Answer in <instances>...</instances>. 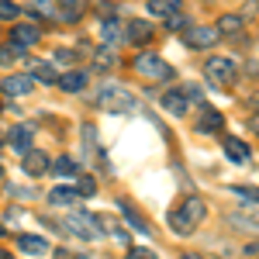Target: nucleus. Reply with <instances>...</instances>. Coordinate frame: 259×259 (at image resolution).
<instances>
[{
  "label": "nucleus",
  "instance_id": "f257e3e1",
  "mask_svg": "<svg viewBox=\"0 0 259 259\" xmlns=\"http://www.w3.org/2000/svg\"><path fill=\"white\" fill-rule=\"evenodd\" d=\"M204 214H207L204 200H200V197H187V200H180L177 211L169 214V225H173V232H177V235H190L200 221H204Z\"/></svg>",
  "mask_w": 259,
  "mask_h": 259
},
{
  "label": "nucleus",
  "instance_id": "f03ea898",
  "mask_svg": "<svg viewBox=\"0 0 259 259\" xmlns=\"http://www.w3.org/2000/svg\"><path fill=\"white\" fill-rule=\"evenodd\" d=\"M204 73H207V80L218 83V87H232L235 76H239V66L228 56H211V59L204 62Z\"/></svg>",
  "mask_w": 259,
  "mask_h": 259
},
{
  "label": "nucleus",
  "instance_id": "7ed1b4c3",
  "mask_svg": "<svg viewBox=\"0 0 259 259\" xmlns=\"http://www.w3.org/2000/svg\"><path fill=\"white\" fill-rule=\"evenodd\" d=\"M66 232L69 235H76V239H87V242H94L100 235V228H97V218L94 214H80V211H73V214H66Z\"/></svg>",
  "mask_w": 259,
  "mask_h": 259
},
{
  "label": "nucleus",
  "instance_id": "20e7f679",
  "mask_svg": "<svg viewBox=\"0 0 259 259\" xmlns=\"http://www.w3.org/2000/svg\"><path fill=\"white\" fill-rule=\"evenodd\" d=\"M135 73L145 76V80H169L173 76V66L162 62L159 56H139L135 59Z\"/></svg>",
  "mask_w": 259,
  "mask_h": 259
},
{
  "label": "nucleus",
  "instance_id": "39448f33",
  "mask_svg": "<svg viewBox=\"0 0 259 259\" xmlns=\"http://www.w3.org/2000/svg\"><path fill=\"white\" fill-rule=\"evenodd\" d=\"M221 38L218 28H207V24H190L187 28V35H183V41L190 45V49H214Z\"/></svg>",
  "mask_w": 259,
  "mask_h": 259
},
{
  "label": "nucleus",
  "instance_id": "423d86ee",
  "mask_svg": "<svg viewBox=\"0 0 259 259\" xmlns=\"http://www.w3.org/2000/svg\"><path fill=\"white\" fill-rule=\"evenodd\" d=\"M97 104L104 111H132V97L124 90H118V87H104L97 94Z\"/></svg>",
  "mask_w": 259,
  "mask_h": 259
},
{
  "label": "nucleus",
  "instance_id": "0eeeda50",
  "mask_svg": "<svg viewBox=\"0 0 259 259\" xmlns=\"http://www.w3.org/2000/svg\"><path fill=\"white\" fill-rule=\"evenodd\" d=\"M7 142H11L14 152L24 156V152L31 149V142H35V128H31V124H14V128L7 132Z\"/></svg>",
  "mask_w": 259,
  "mask_h": 259
},
{
  "label": "nucleus",
  "instance_id": "6e6552de",
  "mask_svg": "<svg viewBox=\"0 0 259 259\" xmlns=\"http://www.w3.org/2000/svg\"><path fill=\"white\" fill-rule=\"evenodd\" d=\"M0 90H4V97H28L35 90V76H7L0 83Z\"/></svg>",
  "mask_w": 259,
  "mask_h": 259
},
{
  "label": "nucleus",
  "instance_id": "1a4fd4ad",
  "mask_svg": "<svg viewBox=\"0 0 259 259\" xmlns=\"http://www.w3.org/2000/svg\"><path fill=\"white\" fill-rule=\"evenodd\" d=\"M49 169H52V162H49L45 152H35V149L24 152V173H28V177H45Z\"/></svg>",
  "mask_w": 259,
  "mask_h": 259
},
{
  "label": "nucleus",
  "instance_id": "9d476101",
  "mask_svg": "<svg viewBox=\"0 0 259 259\" xmlns=\"http://www.w3.org/2000/svg\"><path fill=\"white\" fill-rule=\"evenodd\" d=\"M162 107H166L173 118H183V114H187V107H190V97H187V90H169V94L162 97Z\"/></svg>",
  "mask_w": 259,
  "mask_h": 259
},
{
  "label": "nucleus",
  "instance_id": "9b49d317",
  "mask_svg": "<svg viewBox=\"0 0 259 259\" xmlns=\"http://www.w3.org/2000/svg\"><path fill=\"white\" fill-rule=\"evenodd\" d=\"M124 35H128V41H135V45H145V41L152 38V24L142 21V18H135V21L124 24Z\"/></svg>",
  "mask_w": 259,
  "mask_h": 259
},
{
  "label": "nucleus",
  "instance_id": "f8f14e48",
  "mask_svg": "<svg viewBox=\"0 0 259 259\" xmlns=\"http://www.w3.org/2000/svg\"><path fill=\"white\" fill-rule=\"evenodd\" d=\"M38 38H41V31L35 28V24H14V28H11V41H14V45H21V49L35 45Z\"/></svg>",
  "mask_w": 259,
  "mask_h": 259
},
{
  "label": "nucleus",
  "instance_id": "ddd939ff",
  "mask_svg": "<svg viewBox=\"0 0 259 259\" xmlns=\"http://www.w3.org/2000/svg\"><path fill=\"white\" fill-rule=\"evenodd\" d=\"M18 249H21V252H28V256H49V252H52V245L41 239V235H21Z\"/></svg>",
  "mask_w": 259,
  "mask_h": 259
},
{
  "label": "nucleus",
  "instance_id": "4468645a",
  "mask_svg": "<svg viewBox=\"0 0 259 259\" xmlns=\"http://www.w3.org/2000/svg\"><path fill=\"white\" fill-rule=\"evenodd\" d=\"M214 28L221 31V38H235V35H242V31H245V21H242L239 14H221Z\"/></svg>",
  "mask_w": 259,
  "mask_h": 259
},
{
  "label": "nucleus",
  "instance_id": "2eb2a0df",
  "mask_svg": "<svg viewBox=\"0 0 259 259\" xmlns=\"http://www.w3.org/2000/svg\"><path fill=\"white\" fill-rule=\"evenodd\" d=\"M80 190H69V187H56V190H52V194H49V204H52V207H76V204H80Z\"/></svg>",
  "mask_w": 259,
  "mask_h": 259
},
{
  "label": "nucleus",
  "instance_id": "dca6fc26",
  "mask_svg": "<svg viewBox=\"0 0 259 259\" xmlns=\"http://www.w3.org/2000/svg\"><path fill=\"white\" fill-rule=\"evenodd\" d=\"M56 4H59V14L69 21V24L87 14V4H83V0H56Z\"/></svg>",
  "mask_w": 259,
  "mask_h": 259
},
{
  "label": "nucleus",
  "instance_id": "f3484780",
  "mask_svg": "<svg viewBox=\"0 0 259 259\" xmlns=\"http://www.w3.org/2000/svg\"><path fill=\"white\" fill-rule=\"evenodd\" d=\"M221 111H214V107H204L200 111V121H197V132H221Z\"/></svg>",
  "mask_w": 259,
  "mask_h": 259
},
{
  "label": "nucleus",
  "instance_id": "a211bd4d",
  "mask_svg": "<svg viewBox=\"0 0 259 259\" xmlns=\"http://www.w3.org/2000/svg\"><path fill=\"white\" fill-rule=\"evenodd\" d=\"M228 221H232L239 232H252V235H259V214H245V211H239V214H232Z\"/></svg>",
  "mask_w": 259,
  "mask_h": 259
},
{
  "label": "nucleus",
  "instance_id": "6ab92c4d",
  "mask_svg": "<svg viewBox=\"0 0 259 259\" xmlns=\"http://www.w3.org/2000/svg\"><path fill=\"white\" fill-rule=\"evenodd\" d=\"M59 87L66 90V94H80L83 87H87V73H66V76H59Z\"/></svg>",
  "mask_w": 259,
  "mask_h": 259
},
{
  "label": "nucleus",
  "instance_id": "aec40b11",
  "mask_svg": "<svg viewBox=\"0 0 259 259\" xmlns=\"http://www.w3.org/2000/svg\"><path fill=\"white\" fill-rule=\"evenodd\" d=\"M225 156L232 162H245L249 159V149H245V142H239V139H225Z\"/></svg>",
  "mask_w": 259,
  "mask_h": 259
},
{
  "label": "nucleus",
  "instance_id": "412c9836",
  "mask_svg": "<svg viewBox=\"0 0 259 259\" xmlns=\"http://www.w3.org/2000/svg\"><path fill=\"white\" fill-rule=\"evenodd\" d=\"M180 7H183L180 0H149V14H152V18H166V14L180 11Z\"/></svg>",
  "mask_w": 259,
  "mask_h": 259
},
{
  "label": "nucleus",
  "instance_id": "4be33fe9",
  "mask_svg": "<svg viewBox=\"0 0 259 259\" xmlns=\"http://www.w3.org/2000/svg\"><path fill=\"white\" fill-rule=\"evenodd\" d=\"M121 211H124V218L132 221V228H135V232H142V235H149V221L142 218V214L135 211V207H132V204H128V200H121Z\"/></svg>",
  "mask_w": 259,
  "mask_h": 259
},
{
  "label": "nucleus",
  "instance_id": "5701e85b",
  "mask_svg": "<svg viewBox=\"0 0 259 259\" xmlns=\"http://www.w3.org/2000/svg\"><path fill=\"white\" fill-rule=\"evenodd\" d=\"M31 76L41 80V83H59L56 69H52V62H31Z\"/></svg>",
  "mask_w": 259,
  "mask_h": 259
},
{
  "label": "nucleus",
  "instance_id": "b1692460",
  "mask_svg": "<svg viewBox=\"0 0 259 259\" xmlns=\"http://www.w3.org/2000/svg\"><path fill=\"white\" fill-rule=\"evenodd\" d=\"M114 62H118V56H114L107 45L94 52V66H97V69H104V73H107V69H114Z\"/></svg>",
  "mask_w": 259,
  "mask_h": 259
},
{
  "label": "nucleus",
  "instance_id": "393cba45",
  "mask_svg": "<svg viewBox=\"0 0 259 259\" xmlns=\"http://www.w3.org/2000/svg\"><path fill=\"white\" fill-rule=\"evenodd\" d=\"M31 11H35V14H41V18H49V21H59L62 18L59 11L52 7V0H31Z\"/></svg>",
  "mask_w": 259,
  "mask_h": 259
},
{
  "label": "nucleus",
  "instance_id": "a878e982",
  "mask_svg": "<svg viewBox=\"0 0 259 259\" xmlns=\"http://www.w3.org/2000/svg\"><path fill=\"white\" fill-rule=\"evenodd\" d=\"M232 197H239V200H245V204L259 207V190L256 187H232Z\"/></svg>",
  "mask_w": 259,
  "mask_h": 259
},
{
  "label": "nucleus",
  "instance_id": "bb28decb",
  "mask_svg": "<svg viewBox=\"0 0 259 259\" xmlns=\"http://www.w3.org/2000/svg\"><path fill=\"white\" fill-rule=\"evenodd\" d=\"M52 173L56 177H76V162L69 159V156H62V159L52 162Z\"/></svg>",
  "mask_w": 259,
  "mask_h": 259
},
{
  "label": "nucleus",
  "instance_id": "cd10ccee",
  "mask_svg": "<svg viewBox=\"0 0 259 259\" xmlns=\"http://www.w3.org/2000/svg\"><path fill=\"white\" fill-rule=\"evenodd\" d=\"M18 18H21L18 4H14V0H0V21H11V24H14Z\"/></svg>",
  "mask_w": 259,
  "mask_h": 259
},
{
  "label": "nucleus",
  "instance_id": "c85d7f7f",
  "mask_svg": "<svg viewBox=\"0 0 259 259\" xmlns=\"http://www.w3.org/2000/svg\"><path fill=\"white\" fill-rule=\"evenodd\" d=\"M166 28H169V31H187V28H190V24H187V18H183V11H173V14H166Z\"/></svg>",
  "mask_w": 259,
  "mask_h": 259
},
{
  "label": "nucleus",
  "instance_id": "c756f323",
  "mask_svg": "<svg viewBox=\"0 0 259 259\" xmlns=\"http://www.w3.org/2000/svg\"><path fill=\"white\" fill-rule=\"evenodd\" d=\"M76 190H80L83 197H94V190H97V183H94L90 177H80V187H76Z\"/></svg>",
  "mask_w": 259,
  "mask_h": 259
},
{
  "label": "nucleus",
  "instance_id": "7c9ffc66",
  "mask_svg": "<svg viewBox=\"0 0 259 259\" xmlns=\"http://www.w3.org/2000/svg\"><path fill=\"white\" fill-rule=\"evenodd\" d=\"M104 38H107V41L118 38V21H107V24H104Z\"/></svg>",
  "mask_w": 259,
  "mask_h": 259
},
{
  "label": "nucleus",
  "instance_id": "2f4dec72",
  "mask_svg": "<svg viewBox=\"0 0 259 259\" xmlns=\"http://www.w3.org/2000/svg\"><path fill=\"white\" fill-rule=\"evenodd\" d=\"M245 256H259V242H252V245L245 249Z\"/></svg>",
  "mask_w": 259,
  "mask_h": 259
},
{
  "label": "nucleus",
  "instance_id": "473e14b6",
  "mask_svg": "<svg viewBox=\"0 0 259 259\" xmlns=\"http://www.w3.org/2000/svg\"><path fill=\"white\" fill-rule=\"evenodd\" d=\"M252 132L259 135V111H256V118H252Z\"/></svg>",
  "mask_w": 259,
  "mask_h": 259
},
{
  "label": "nucleus",
  "instance_id": "72a5a7b5",
  "mask_svg": "<svg viewBox=\"0 0 259 259\" xmlns=\"http://www.w3.org/2000/svg\"><path fill=\"white\" fill-rule=\"evenodd\" d=\"M252 107H256V111H259V97H252Z\"/></svg>",
  "mask_w": 259,
  "mask_h": 259
},
{
  "label": "nucleus",
  "instance_id": "f704fd0d",
  "mask_svg": "<svg viewBox=\"0 0 259 259\" xmlns=\"http://www.w3.org/2000/svg\"><path fill=\"white\" fill-rule=\"evenodd\" d=\"M0 235H4V228H0Z\"/></svg>",
  "mask_w": 259,
  "mask_h": 259
}]
</instances>
